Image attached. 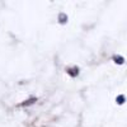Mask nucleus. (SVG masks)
I'll return each instance as SVG.
<instances>
[{"mask_svg":"<svg viewBox=\"0 0 127 127\" xmlns=\"http://www.w3.org/2000/svg\"><path fill=\"white\" fill-rule=\"evenodd\" d=\"M68 15H66L65 13H60L59 14V22H60V23H62V24H65L66 23V22H68Z\"/></svg>","mask_w":127,"mask_h":127,"instance_id":"f257e3e1","label":"nucleus"},{"mask_svg":"<svg viewBox=\"0 0 127 127\" xmlns=\"http://www.w3.org/2000/svg\"><path fill=\"white\" fill-rule=\"evenodd\" d=\"M116 102H117V104H123L126 102V97L122 95V94H119L117 98H116Z\"/></svg>","mask_w":127,"mask_h":127,"instance_id":"7ed1b4c3","label":"nucleus"},{"mask_svg":"<svg viewBox=\"0 0 127 127\" xmlns=\"http://www.w3.org/2000/svg\"><path fill=\"white\" fill-rule=\"evenodd\" d=\"M113 60L116 61V64H118V65L125 62V59H123L122 56H119V55H114V56H113Z\"/></svg>","mask_w":127,"mask_h":127,"instance_id":"f03ea898","label":"nucleus"}]
</instances>
